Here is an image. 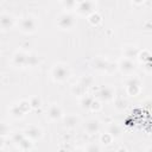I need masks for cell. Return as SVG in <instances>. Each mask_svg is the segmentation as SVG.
Returning a JSON list of instances; mask_svg holds the SVG:
<instances>
[{"instance_id":"7","label":"cell","mask_w":152,"mask_h":152,"mask_svg":"<svg viewBox=\"0 0 152 152\" xmlns=\"http://www.w3.org/2000/svg\"><path fill=\"white\" fill-rule=\"evenodd\" d=\"M93 66H94V69H96L99 71H110V70H113V64L109 63L107 59L101 58V57H97L93 61Z\"/></svg>"},{"instance_id":"8","label":"cell","mask_w":152,"mask_h":152,"mask_svg":"<svg viewBox=\"0 0 152 152\" xmlns=\"http://www.w3.org/2000/svg\"><path fill=\"white\" fill-rule=\"evenodd\" d=\"M14 26V18L11 14L1 13L0 14V30L8 31Z\"/></svg>"},{"instance_id":"13","label":"cell","mask_w":152,"mask_h":152,"mask_svg":"<svg viewBox=\"0 0 152 152\" xmlns=\"http://www.w3.org/2000/svg\"><path fill=\"white\" fill-rule=\"evenodd\" d=\"M100 128H101L100 121L96 120V119H90V120H88V121L86 122V125H84V129H86L87 133H89V134H95V133H97V132L100 131Z\"/></svg>"},{"instance_id":"28","label":"cell","mask_w":152,"mask_h":152,"mask_svg":"<svg viewBox=\"0 0 152 152\" xmlns=\"http://www.w3.org/2000/svg\"><path fill=\"white\" fill-rule=\"evenodd\" d=\"M24 138H25V134H24V133H19V132H17V133H14V134L12 135V141H13L14 144L18 145Z\"/></svg>"},{"instance_id":"11","label":"cell","mask_w":152,"mask_h":152,"mask_svg":"<svg viewBox=\"0 0 152 152\" xmlns=\"http://www.w3.org/2000/svg\"><path fill=\"white\" fill-rule=\"evenodd\" d=\"M48 116H49V119L52 120V121H57V120L62 119V118H63L62 108H61L59 106H57V104L50 106V108H49V110H48Z\"/></svg>"},{"instance_id":"20","label":"cell","mask_w":152,"mask_h":152,"mask_svg":"<svg viewBox=\"0 0 152 152\" xmlns=\"http://www.w3.org/2000/svg\"><path fill=\"white\" fill-rule=\"evenodd\" d=\"M11 115L13 116V118H15V119H19V118H23L24 116V112L19 108V106L18 104H13L12 107H11Z\"/></svg>"},{"instance_id":"2","label":"cell","mask_w":152,"mask_h":152,"mask_svg":"<svg viewBox=\"0 0 152 152\" xmlns=\"http://www.w3.org/2000/svg\"><path fill=\"white\" fill-rule=\"evenodd\" d=\"M75 24H76V21H75L74 15L68 12L59 14L57 18V26L62 30H70L75 26Z\"/></svg>"},{"instance_id":"4","label":"cell","mask_w":152,"mask_h":152,"mask_svg":"<svg viewBox=\"0 0 152 152\" xmlns=\"http://www.w3.org/2000/svg\"><path fill=\"white\" fill-rule=\"evenodd\" d=\"M141 89V82L137 77H131L126 82V91L129 96H137L140 93Z\"/></svg>"},{"instance_id":"12","label":"cell","mask_w":152,"mask_h":152,"mask_svg":"<svg viewBox=\"0 0 152 152\" xmlns=\"http://www.w3.org/2000/svg\"><path fill=\"white\" fill-rule=\"evenodd\" d=\"M25 137L31 139V140H37L42 137V129L38 126H28L25 132H24Z\"/></svg>"},{"instance_id":"24","label":"cell","mask_w":152,"mask_h":152,"mask_svg":"<svg viewBox=\"0 0 152 152\" xmlns=\"http://www.w3.org/2000/svg\"><path fill=\"white\" fill-rule=\"evenodd\" d=\"M76 0H62V5H63V7L65 8V10H68V11H71V10H74L75 7H76Z\"/></svg>"},{"instance_id":"19","label":"cell","mask_w":152,"mask_h":152,"mask_svg":"<svg viewBox=\"0 0 152 152\" xmlns=\"http://www.w3.org/2000/svg\"><path fill=\"white\" fill-rule=\"evenodd\" d=\"M39 64V58L36 53H28L27 55V63H26V66H30V68H33L36 65Z\"/></svg>"},{"instance_id":"34","label":"cell","mask_w":152,"mask_h":152,"mask_svg":"<svg viewBox=\"0 0 152 152\" xmlns=\"http://www.w3.org/2000/svg\"><path fill=\"white\" fill-rule=\"evenodd\" d=\"M87 150H88V151H100V147L96 146V145H91V146H89Z\"/></svg>"},{"instance_id":"15","label":"cell","mask_w":152,"mask_h":152,"mask_svg":"<svg viewBox=\"0 0 152 152\" xmlns=\"http://www.w3.org/2000/svg\"><path fill=\"white\" fill-rule=\"evenodd\" d=\"M122 52H124V56H125L126 58L133 59V58L138 57L139 50H138L135 46H132V45H129V46H125V49L122 50Z\"/></svg>"},{"instance_id":"21","label":"cell","mask_w":152,"mask_h":152,"mask_svg":"<svg viewBox=\"0 0 152 152\" xmlns=\"http://www.w3.org/2000/svg\"><path fill=\"white\" fill-rule=\"evenodd\" d=\"M88 20H89V23L91 25H99L101 23V15L99 13H96V12H93L91 14L88 15Z\"/></svg>"},{"instance_id":"6","label":"cell","mask_w":152,"mask_h":152,"mask_svg":"<svg viewBox=\"0 0 152 152\" xmlns=\"http://www.w3.org/2000/svg\"><path fill=\"white\" fill-rule=\"evenodd\" d=\"M116 66L120 69L121 72H124V74H131L135 69V63L133 62V59H129V58H126L125 57V58L120 59V62H119V64Z\"/></svg>"},{"instance_id":"1","label":"cell","mask_w":152,"mask_h":152,"mask_svg":"<svg viewBox=\"0 0 152 152\" xmlns=\"http://www.w3.org/2000/svg\"><path fill=\"white\" fill-rule=\"evenodd\" d=\"M51 75H52V78L56 81V82H64L69 78L70 76V70L66 65L64 64H57L52 68L51 70Z\"/></svg>"},{"instance_id":"30","label":"cell","mask_w":152,"mask_h":152,"mask_svg":"<svg viewBox=\"0 0 152 152\" xmlns=\"http://www.w3.org/2000/svg\"><path fill=\"white\" fill-rule=\"evenodd\" d=\"M10 133V127L6 124H0V137H5Z\"/></svg>"},{"instance_id":"14","label":"cell","mask_w":152,"mask_h":152,"mask_svg":"<svg viewBox=\"0 0 152 152\" xmlns=\"http://www.w3.org/2000/svg\"><path fill=\"white\" fill-rule=\"evenodd\" d=\"M63 124L65 127L68 128H75L78 124H80V118L77 115H74V114H69V115H65L63 118Z\"/></svg>"},{"instance_id":"9","label":"cell","mask_w":152,"mask_h":152,"mask_svg":"<svg viewBox=\"0 0 152 152\" xmlns=\"http://www.w3.org/2000/svg\"><path fill=\"white\" fill-rule=\"evenodd\" d=\"M96 97L100 101H110L114 97V90L110 87H101L97 93H96Z\"/></svg>"},{"instance_id":"36","label":"cell","mask_w":152,"mask_h":152,"mask_svg":"<svg viewBox=\"0 0 152 152\" xmlns=\"http://www.w3.org/2000/svg\"><path fill=\"white\" fill-rule=\"evenodd\" d=\"M133 2H135V4H142L145 0H132Z\"/></svg>"},{"instance_id":"22","label":"cell","mask_w":152,"mask_h":152,"mask_svg":"<svg viewBox=\"0 0 152 152\" xmlns=\"http://www.w3.org/2000/svg\"><path fill=\"white\" fill-rule=\"evenodd\" d=\"M18 146L21 148V150H24V151H27V150H31L32 148V142L30 141V139L28 138H24L19 144H18Z\"/></svg>"},{"instance_id":"26","label":"cell","mask_w":152,"mask_h":152,"mask_svg":"<svg viewBox=\"0 0 152 152\" xmlns=\"http://www.w3.org/2000/svg\"><path fill=\"white\" fill-rule=\"evenodd\" d=\"M18 106H19V108H20L24 113H26V112H28V110L31 109L30 101H27V100H21V101L18 103Z\"/></svg>"},{"instance_id":"18","label":"cell","mask_w":152,"mask_h":152,"mask_svg":"<svg viewBox=\"0 0 152 152\" xmlns=\"http://www.w3.org/2000/svg\"><path fill=\"white\" fill-rule=\"evenodd\" d=\"M94 101V97L93 96H89V95H83L82 99H81V107L84 108V109H90V106Z\"/></svg>"},{"instance_id":"32","label":"cell","mask_w":152,"mask_h":152,"mask_svg":"<svg viewBox=\"0 0 152 152\" xmlns=\"http://www.w3.org/2000/svg\"><path fill=\"white\" fill-rule=\"evenodd\" d=\"M100 107H101V106H100V102L96 101V100L94 99V101H93V103H91V106H90V109H93V110H97Z\"/></svg>"},{"instance_id":"10","label":"cell","mask_w":152,"mask_h":152,"mask_svg":"<svg viewBox=\"0 0 152 152\" xmlns=\"http://www.w3.org/2000/svg\"><path fill=\"white\" fill-rule=\"evenodd\" d=\"M27 55L28 53H26L24 51L15 52V55L13 56V64L19 68H25L26 63H27Z\"/></svg>"},{"instance_id":"31","label":"cell","mask_w":152,"mask_h":152,"mask_svg":"<svg viewBox=\"0 0 152 152\" xmlns=\"http://www.w3.org/2000/svg\"><path fill=\"white\" fill-rule=\"evenodd\" d=\"M112 139H113V138H112L110 134L107 132V133H104V134L101 137V142H102V144H109V142L112 141Z\"/></svg>"},{"instance_id":"3","label":"cell","mask_w":152,"mask_h":152,"mask_svg":"<svg viewBox=\"0 0 152 152\" xmlns=\"http://www.w3.org/2000/svg\"><path fill=\"white\" fill-rule=\"evenodd\" d=\"M37 26H38V23H37L36 18H33L31 15L23 18L20 20V23H19L20 31L24 32V33H33V32H36Z\"/></svg>"},{"instance_id":"17","label":"cell","mask_w":152,"mask_h":152,"mask_svg":"<svg viewBox=\"0 0 152 152\" xmlns=\"http://www.w3.org/2000/svg\"><path fill=\"white\" fill-rule=\"evenodd\" d=\"M86 90H87V88L82 83H80V82L77 84H75L72 87V89H71V91H72V94L75 96H83L86 94Z\"/></svg>"},{"instance_id":"29","label":"cell","mask_w":152,"mask_h":152,"mask_svg":"<svg viewBox=\"0 0 152 152\" xmlns=\"http://www.w3.org/2000/svg\"><path fill=\"white\" fill-rule=\"evenodd\" d=\"M126 104H127V102L124 100V99H118L116 101H115V108L116 109H119V110H121V109H124V108H126Z\"/></svg>"},{"instance_id":"5","label":"cell","mask_w":152,"mask_h":152,"mask_svg":"<svg viewBox=\"0 0 152 152\" xmlns=\"http://www.w3.org/2000/svg\"><path fill=\"white\" fill-rule=\"evenodd\" d=\"M94 8H95L94 1H91V0H84V1H82V2L78 4L77 12L81 15H89V14H91L94 12Z\"/></svg>"},{"instance_id":"33","label":"cell","mask_w":152,"mask_h":152,"mask_svg":"<svg viewBox=\"0 0 152 152\" xmlns=\"http://www.w3.org/2000/svg\"><path fill=\"white\" fill-rule=\"evenodd\" d=\"M144 65H145V70L147 71V72H151V62H145V63H142Z\"/></svg>"},{"instance_id":"23","label":"cell","mask_w":152,"mask_h":152,"mask_svg":"<svg viewBox=\"0 0 152 152\" xmlns=\"http://www.w3.org/2000/svg\"><path fill=\"white\" fill-rule=\"evenodd\" d=\"M138 57H139V59H140L142 63H145V62H151V53H150L147 50L139 51Z\"/></svg>"},{"instance_id":"16","label":"cell","mask_w":152,"mask_h":152,"mask_svg":"<svg viewBox=\"0 0 152 152\" xmlns=\"http://www.w3.org/2000/svg\"><path fill=\"white\" fill-rule=\"evenodd\" d=\"M108 133L110 134L112 138H119V137L121 135V127H120L118 124L112 122V124L108 126Z\"/></svg>"},{"instance_id":"25","label":"cell","mask_w":152,"mask_h":152,"mask_svg":"<svg viewBox=\"0 0 152 152\" xmlns=\"http://www.w3.org/2000/svg\"><path fill=\"white\" fill-rule=\"evenodd\" d=\"M30 106H31V108L38 109V108L42 106V100H40L38 96H33V97L30 100Z\"/></svg>"},{"instance_id":"35","label":"cell","mask_w":152,"mask_h":152,"mask_svg":"<svg viewBox=\"0 0 152 152\" xmlns=\"http://www.w3.org/2000/svg\"><path fill=\"white\" fill-rule=\"evenodd\" d=\"M4 146V137H0V148Z\"/></svg>"},{"instance_id":"37","label":"cell","mask_w":152,"mask_h":152,"mask_svg":"<svg viewBox=\"0 0 152 152\" xmlns=\"http://www.w3.org/2000/svg\"><path fill=\"white\" fill-rule=\"evenodd\" d=\"M82 1H84V0H76V2H78V4H80V2H82Z\"/></svg>"},{"instance_id":"27","label":"cell","mask_w":152,"mask_h":152,"mask_svg":"<svg viewBox=\"0 0 152 152\" xmlns=\"http://www.w3.org/2000/svg\"><path fill=\"white\" fill-rule=\"evenodd\" d=\"M93 82H94V80H93V77H91V76H89V75H87V76L82 77V78H81V81H80V83H82L86 88L90 87V86L93 84Z\"/></svg>"}]
</instances>
